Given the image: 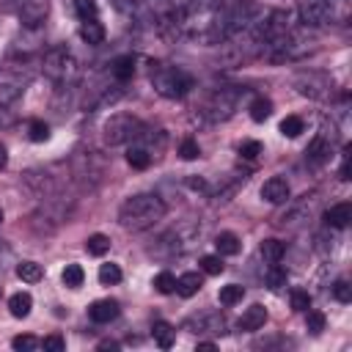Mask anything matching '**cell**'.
Wrapping results in <instances>:
<instances>
[{"label": "cell", "mask_w": 352, "mask_h": 352, "mask_svg": "<svg viewBox=\"0 0 352 352\" xmlns=\"http://www.w3.org/2000/svg\"><path fill=\"white\" fill-rule=\"evenodd\" d=\"M165 217V201L157 192H138L126 198L118 209V223L126 231H146Z\"/></svg>", "instance_id": "1"}, {"label": "cell", "mask_w": 352, "mask_h": 352, "mask_svg": "<svg viewBox=\"0 0 352 352\" xmlns=\"http://www.w3.org/2000/svg\"><path fill=\"white\" fill-rule=\"evenodd\" d=\"M151 85L165 99H182L192 88V77L179 66H154L151 69Z\"/></svg>", "instance_id": "2"}, {"label": "cell", "mask_w": 352, "mask_h": 352, "mask_svg": "<svg viewBox=\"0 0 352 352\" xmlns=\"http://www.w3.org/2000/svg\"><path fill=\"white\" fill-rule=\"evenodd\" d=\"M44 74L52 82H58V85H72L77 80V74H80V63H77V58H74L72 50L52 47L44 55Z\"/></svg>", "instance_id": "3"}, {"label": "cell", "mask_w": 352, "mask_h": 352, "mask_svg": "<svg viewBox=\"0 0 352 352\" xmlns=\"http://www.w3.org/2000/svg\"><path fill=\"white\" fill-rule=\"evenodd\" d=\"M140 135H143V124L132 113H116L102 126V138L107 146H121V143H129L132 138H140Z\"/></svg>", "instance_id": "4"}, {"label": "cell", "mask_w": 352, "mask_h": 352, "mask_svg": "<svg viewBox=\"0 0 352 352\" xmlns=\"http://www.w3.org/2000/svg\"><path fill=\"white\" fill-rule=\"evenodd\" d=\"M242 94H245V91L234 88V85L217 88V91L206 99V104H204L206 118H209V121H226V118H231L234 110H236V104H239V96H242Z\"/></svg>", "instance_id": "5"}, {"label": "cell", "mask_w": 352, "mask_h": 352, "mask_svg": "<svg viewBox=\"0 0 352 352\" xmlns=\"http://www.w3.org/2000/svg\"><path fill=\"white\" fill-rule=\"evenodd\" d=\"M297 14L305 28H322L333 16V3L330 0H297Z\"/></svg>", "instance_id": "6"}, {"label": "cell", "mask_w": 352, "mask_h": 352, "mask_svg": "<svg viewBox=\"0 0 352 352\" xmlns=\"http://www.w3.org/2000/svg\"><path fill=\"white\" fill-rule=\"evenodd\" d=\"M294 88H297V94H302L308 99H327L333 82H330V77H324L319 72H300L294 77Z\"/></svg>", "instance_id": "7"}, {"label": "cell", "mask_w": 352, "mask_h": 352, "mask_svg": "<svg viewBox=\"0 0 352 352\" xmlns=\"http://www.w3.org/2000/svg\"><path fill=\"white\" fill-rule=\"evenodd\" d=\"M50 11L47 0H16V14L25 28H38Z\"/></svg>", "instance_id": "8"}, {"label": "cell", "mask_w": 352, "mask_h": 352, "mask_svg": "<svg viewBox=\"0 0 352 352\" xmlns=\"http://www.w3.org/2000/svg\"><path fill=\"white\" fill-rule=\"evenodd\" d=\"M289 182L283 176H270L264 184H261V198L267 204H286L289 201Z\"/></svg>", "instance_id": "9"}, {"label": "cell", "mask_w": 352, "mask_h": 352, "mask_svg": "<svg viewBox=\"0 0 352 352\" xmlns=\"http://www.w3.org/2000/svg\"><path fill=\"white\" fill-rule=\"evenodd\" d=\"M184 327L192 330V333H223L226 322H223L220 314H204V316H192V319H187Z\"/></svg>", "instance_id": "10"}, {"label": "cell", "mask_w": 352, "mask_h": 352, "mask_svg": "<svg viewBox=\"0 0 352 352\" xmlns=\"http://www.w3.org/2000/svg\"><path fill=\"white\" fill-rule=\"evenodd\" d=\"M264 322H267V308H264V305H258V302H253V305L239 316L236 327H239V330L253 333V330H261V327H264Z\"/></svg>", "instance_id": "11"}, {"label": "cell", "mask_w": 352, "mask_h": 352, "mask_svg": "<svg viewBox=\"0 0 352 352\" xmlns=\"http://www.w3.org/2000/svg\"><path fill=\"white\" fill-rule=\"evenodd\" d=\"M352 220V204L349 201H341V204H333L327 212H324V223L330 228H346Z\"/></svg>", "instance_id": "12"}, {"label": "cell", "mask_w": 352, "mask_h": 352, "mask_svg": "<svg viewBox=\"0 0 352 352\" xmlns=\"http://www.w3.org/2000/svg\"><path fill=\"white\" fill-rule=\"evenodd\" d=\"M88 316H91V322H96V324H107V322H113V319L118 316V302H116V300H96V302L88 308Z\"/></svg>", "instance_id": "13"}, {"label": "cell", "mask_w": 352, "mask_h": 352, "mask_svg": "<svg viewBox=\"0 0 352 352\" xmlns=\"http://www.w3.org/2000/svg\"><path fill=\"white\" fill-rule=\"evenodd\" d=\"M327 157H330V140H327L324 135L314 138V140H311V146L305 148V160H308L311 165H322Z\"/></svg>", "instance_id": "14"}, {"label": "cell", "mask_w": 352, "mask_h": 352, "mask_svg": "<svg viewBox=\"0 0 352 352\" xmlns=\"http://www.w3.org/2000/svg\"><path fill=\"white\" fill-rule=\"evenodd\" d=\"M80 38H82L85 44H91V47L102 44V41H104V28H102V22H99V19H85V22L80 25Z\"/></svg>", "instance_id": "15"}, {"label": "cell", "mask_w": 352, "mask_h": 352, "mask_svg": "<svg viewBox=\"0 0 352 352\" xmlns=\"http://www.w3.org/2000/svg\"><path fill=\"white\" fill-rule=\"evenodd\" d=\"M201 286H204V280H201L198 272H184V275L176 278V292H179L182 297H192V294H198Z\"/></svg>", "instance_id": "16"}, {"label": "cell", "mask_w": 352, "mask_h": 352, "mask_svg": "<svg viewBox=\"0 0 352 352\" xmlns=\"http://www.w3.org/2000/svg\"><path fill=\"white\" fill-rule=\"evenodd\" d=\"M30 308H33V297H30L28 292H16V294L8 297V311H11V316L25 319V316L30 314Z\"/></svg>", "instance_id": "17"}, {"label": "cell", "mask_w": 352, "mask_h": 352, "mask_svg": "<svg viewBox=\"0 0 352 352\" xmlns=\"http://www.w3.org/2000/svg\"><path fill=\"white\" fill-rule=\"evenodd\" d=\"M214 248H217V256H236L239 253V236L231 231H220L214 236Z\"/></svg>", "instance_id": "18"}, {"label": "cell", "mask_w": 352, "mask_h": 352, "mask_svg": "<svg viewBox=\"0 0 352 352\" xmlns=\"http://www.w3.org/2000/svg\"><path fill=\"white\" fill-rule=\"evenodd\" d=\"M110 72H113V77H116L118 82H129L132 74H135V60H132V55H121V58H116L113 66H110Z\"/></svg>", "instance_id": "19"}, {"label": "cell", "mask_w": 352, "mask_h": 352, "mask_svg": "<svg viewBox=\"0 0 352 352\" xmlns=\"http://www.w3.org/2000/svg\"><path fill=\"white\" fill-rule=\"evenodd\" d=\"M258 253H261V258H264V261L278 264V261L283 258V253H286V245H283L280 239H264V242H261V248H258Z\"/></svg>", "instance_id": "20"}, {"label": "cell", "mask_w": 352, "mask_h": 352, "mask_svg": "<svg viewBox=\"0 0 352 352\" xmlns=\"http://www.w3.org/2000/svg\"><path fill=\"white\" fill-rule=\"evenodd\" d=\"M16 275H19L25 283H38V280L44 278V270H41V264H36V261H19V264H16Z\"/></svg>", "instance_id": "21"}, {"label": "cell", "mask_w": 352, "mask_h": 352, "mask_svg": "<svg viewBox=\"0 0 352 352\" xmlns=\"http://www.w3.org/2000/svg\"><path fill=\"white\" fill-rule=\"evenodd\" d=\"M60 280H63V286H69V289H80L82 280H85V272H82L80 264H66L63 272H60Z\"/></svg>", "instance_id": "22"}, {"label": "cell", "mask_w": 352, "mask_h": 352, "mask_svg": "<svg viewBox=\"0 0 352 352\" xmlns=\"http://www.w3.org/2000/svg\"><path fill=\"white\" fill-rule=\"evenodd\" d=\"M19 91H22V77H8V74L0 77V102L19 96Z\"/></svg>", "instance_id": "23"}, {"label": "cell", "mask_w": 352, "mask_h": 352, "mask_svg": "<svg viewBox=\"0 0 352 352\" xmlns=\"http://www.w3.org/2000/svg\"><path fill=\"white\" fill-rule=\"evenodd\" d=\"M126 162H129L135 170H146V168L151 165V154H148L143 146H132V148L126 151Z\"/></svg>", "instance_id": "24"}, {"label": "cell", "mask_w": 352, "mask_h": 352, "mask_svg": "<svg viewBox=\"0 0 352 352\" xmlns=\"http://www.w3.org/2000/svg\"><path fill=\"white\" fill-rule=\"evenodd\" d=\"M286 280H289V275H286V270L278 267V264H270V270L264 272V283H267V289H272V292H278L280 286H286Z\"/></svg>", "instance_id": "25"}, {"label": "cell", "mask_w": 352, "mask_h": 352, "mask_svg": "<svg viewBox=\"0 0 352 352\" xmlns=\"http://www.w3.org/2000/svg\"><path fill=\"white\" fill-rule=\"evenodd\" d=\"M151 333H154L157 346H162V349H170V346H173V327H170L168 322H154Z\"/></svg>", "instance_id": "26"}, {"label": "cell", "mask_w": 352, "mask_h": 352, "mask_svg": "<svg viewBox=\"0 0 352 352\" xmlns=\"http://www.w3.org/2000/svg\"><path fill=\"white\" fill-rule=\"evenodd\" d=\"M280 135L283 138H297V135H302L305 132V121L300 118V116H286L283 121H280Z\"/></svg>", "instance_id": "27"}, {"label": "cell", "mask_w": 352, "mask_h": 352, "mask_svg": "<svg viewBox=\"0 0 352 352\" xmlns=\"http://www.w3.org/2000/svg\"><path fill=\"white\" fill-rule=\"evenodd\" d=\"M270 113H272V102L270 99H264V96H256L253 102H250V118L253 121H267L270 118Z\"/></svg>", "instance_id": "28"}, {"label": "cell", "mask_w": 352, "mask_h": 352, "mask_svg": "<svg viewBox=\"0 0 352 352\" xmlns=\"http://www.w3.org/2000/svg\"><path fill=\"white\" fill-rule=\"evenodd\" d=\"M242 297H245V289H242L239 283H228V286H223L220 294H217L220 305H236Z\"/></svg>", "instance_id": "29"}, {"label": "cell", "mask_w": 352, "mask_h": 352, "mask_svg": "<svg viewBox=\"0 0 352 352\" xmlns=\"http://www.w3.org/2000/svg\"><path fill=\"white\" fill-rule=\"evenodd\" d=\"M85 250H88L91 256H104V253L110 250V239H107L104 234H91V236L85 239Z\"/></svg>", "instance_id": "30"}, {"label": "cell", "mask_w": 352, "mask_h": 352, "mask_svg": "<svg viewBox=\"0 0 352 352\" xmlns=\"http://www.w3.org/2000/svg\"><path fill=\"white\" fill-rule=\"evenodd\" d=\"M74 14L80 16V22H85V19H99L96 0H74Z\"/></svg>", "instance_id": "31"}, {"label": "cell", "mask_w": 352, "mask_h": 352, "mask_svg": "<svg viewBox=\"0 0 352 352\" xmlns=\"http://www.w3.org/2000/svg\"><path fill=\"white\" fill-rule=\"evenodd\" d=\"M151 286H154L160 294H170V292H176V278H173V275L165 270V272H157V275H154Z\"/></svg>", "instance_id": "32"}, {"label": "cell", "mask_w": 352, "mask_h": 352, "mask_svg": "<svg viewBox=\"0 0 352 352\" xmlns=\"http://www.w3.org/2000/svg\"><path fill=\"white\" fill-rule=\"evenodd\" d=\"M118 280H121L118 264H102V267H99V283H102V286H113V283H118Z\"/></svg>", "instance_id": "33"}, {"label": "cell", "mask_w": 352, "mask_h": 352, "mask_svg": "<svg viewBox=\"0 0 352 352\" xmlns=\"http://www.w3.org/2000/svg\"><path fill=\"white\" fill-rule=\"evenodd\" d=\"M28 138H30L33 143H44V140L50 138V126H47L44 121H38V118H36V121H30V124H28Z\"/></svg>", "instance_id": "34"}, {"label": "cell", "mask_w": 352, "mask_h": 352, "mask_svg": "<svg viewBox=\"0 0 352 352\" xmlns=\"http://www.w3.org/2000/svg\"><path fill=\"white\" fill-rule=\"evenodd\" d=\"M333 297H336L338 302H344V305L352 302V286H349V280H344V278L336 280V283H333Z\"/></svg>", "instance_id": "35"}, {"label": "cell", "mask_w": 352, "mask_h": 352, "mask_svg": "<svg viewBox=\"0 0 352 352\" xmlns=\"http://www.w3.org/2000/svg\"><path fill=\"white\" fill-rule=\"evenodd\" d=\"M201 270H204L206 275H220L226 267H223V258H220V256H204V258H201Z\"/></svg>", "instance_id": "36"}, {"label": "cell", "mask_w": 352, "mask_h": 352, "mask_svg": "<svg viewBox=\"0 0 352 352\" xmlns=\"http://www.w3.org/2000/svg\"><path fill=\"white\" fill-rule=\"evenodd\" d=\"M11 346L19 349V352H30V349L38 346V341H36L30 333H25V336H14V338H11Z\"/></svg>", "instance_id": "37"}, {"label": "cell", "mask_w": 352, "mask_h": 352, "mask_svg": "<svg viewBox=\"0 0 352 352\" xmlns=\"http://www.w3.org/2000/svg\"><path fill=\"white\" fill-rule=\"evenodd\" d=\"M217 0H184V8L187 14H206L209 8H214Z\"/></svg>", "instance_id": "38"}, {"label": "cell", "mask_w": 352, "mask_h": 352, "mask_svg": "<svg viewBox=\"0 0 352 352\" xmlns=\"http://www.w3.org/2000/svg\"><path fill=\"white\" fill-rule=\"evenodd\" d=\"M292 308L294 311H308L311 308V294L302 292V289H294L292 292Z\"/></svg>", "instance_id": "39"}, {"label": "cell", "mask_w": 352, "mask_h": 352, "mask_svg": "<svg viewBox=\"0 0 352 352\" xmlns=\"http://www.w3.org/2000/svg\"><path fill=\"white\" fill-rule=\"evenodd\" d=\"M179 154H182V160H195V157L201 154V146H198L192 138H187V140H182V146H179Z\"/></svg>", "instance_id": "40"}, {"label": "cell", "mask_w": 352, "mask_h": 352, "mask_svg": "<svg viewBox=\"0 0 352 352\" xmlns=\"http://www.w3.org/2000/svg\"><path fill=\"white\" fill-rule=\"evenodd\" d=\"M305 324H308V330H311L314 336H319V333L324 330V314H319V311H308Z\"/></svg>", "instance_id": "41"}, {"label": "cell", "mask_w": 352, "mask_h": 352, "mask_svg": "<svg viewBox=\"0 0 352 352\" xmlns=\"http://www.w3.org/2000/svg\"><path fill=\"white\" fill-rule=\"evenodd\" d=\"M239 154H242L245 160H256V157L261 154V143H258V140H245V143L239 146Z\"/></svg>", "instance_id": "42"}, {"label": "cell", "mask_w": 352, "mask_h": 352, "mask_svg": "<svg viewBox=\"0 0 352 352\" xmlns=\"http://www.w3.org/2000/svg\"><path fill=\"white\" fill-rule=\"evenodd\" d=\"M41 346H44V352H63V349H66V341L55 333V336H47V338L41 341Z\"/></svg>", "instance_id": "43"}, {"label": "cell", "mask_w": 352, "mask_h": 352, "mask_svg": "<svg viewBox=\"0 0 352 352\" xmlns=\"http://www.w3.org/2000/svg\"><path fill=\"white\" fill-rule=\"evenodd\" d=\"M349 168H352V162H349V148L344 151V160H341V170H338V176L344 179V182H349L352 176H349Z\"/></svg>", "instance_id": "44"}, {"label": "cell", "mask_w": 352, "mask_h": 352, "mask_svg": "<svg viewBox=\"0 0 352 352\" xmlns=\"http://www.w3.org/2000/svg\"><path fill=\"white\" fill-rule=\"evenodd\" d=\"M8 165V148H6V143H0V170Z\"/></svg>", "instance_id": "45"}, {"label": "cell", "mask_w": 352, "mask_h": 352, "mask_svg": "<svg viewBox=\"0 0 352 352\" xmlns=\"http://www.w3.org/2000/svg\"><path fill=\"white\" fill-rule=\"evenodd\" d=\"M11 124V116H8V110L0 104V126H8Z\"/></svg>", "instance_id": "46"}, {"label": "cell", "mask_w": 352, "mask_h": 352, "mask_svg": "<svg viewBox=\"0 0 352 352\" xmlns=\"http://www.w3.org/2000/svg\"><path fill=\"white\" fill-rule=\"evenodd\" d=\"M99 349H118V344H116V341H102Z\"/></svg>", "instance_id": "47"}, {"label": "cell", "mask_w": 352, "mask_h": 352, "mask_svg": "<svg viewBox=\"0 0 352 352\" xmlns=\"http://www.w3.org/2000/svg\"><path fill=\"white\" fill-rule=\"evenodd\" d=\"M198 349H214V344L212 341H198Z\"/></svg>", "instance_id": "48"}, {"label": "cell", "mask_w": 352, "mask_h": 352, "mask_svg": "<svg viewBox=\"0 0 352 352\" xmlns=\"http://www.w3.org/2000/svg\"><path fill=\"white\" fill-rule=\"evenodd\" d=\"M0 223H3V209H0Z\"/></svg>", "instance_id": "49"}, {"label": "cell", "mask_w": 352, "mask_h": 352, "mask_svg": "<svg viewBox=\"0 0 352 352\" xmlns=\"http://www.w3.org/2000/svg\"><path fill=\"white\" fill-rule=\"evenodd\" d=\"M0 294H3V289H0Z\"/></svg>", "instance_id": "50"}]
</instances>
